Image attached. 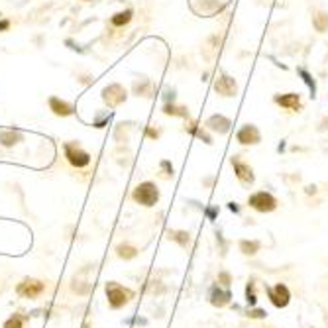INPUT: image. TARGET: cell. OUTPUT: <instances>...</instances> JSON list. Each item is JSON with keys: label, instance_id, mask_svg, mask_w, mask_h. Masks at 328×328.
I'll return each mask as SVG.
<instances>
[{"label": "cell", "instance_id": "6da1fadb", "mask_svg": "<svg viewBox=\"0 0 328 328\" xmlns=\"http://www.w3.org/2000/svg\"><path fill=\"white\" fill-rule=\"evenodd\" d=\"M132 198L138 205H142V207H153L159 201V191H157V187L153 183H142V185H138L134 189Z\"/></svg>", "mask_w": 328, "mask_h": 328}, {"label": "cell", "instance_id": "7a4b0ae2", "mask_svg": "<svg viewBox=\"0 0 328 328\" xmlns=\"http://www.w3.org/2000/svg\"><path fill=\"white\" fill-rule=\"evenodd\" d=\"M106 297H108V303L112 308H120V306H124L134 297V293H132L130 289H124L122 285L110 281L106 285Z\"/></svg>", "mask_w": 328, "mask_h": 328}, {"label": "cell", "instance_id": "3957f363", "mask_svg": "<svg viewBox=\"0 0 328 328\" xmlns=\"http://www.w3.org/2000/svg\"><path fill=\"white\" fill-rule=\"evenodd\" d=\"M45 291V283L44 281H40V279H33V277H26L22 279L18 287H16V293L24 299H35V297H40L42 293Z\"/></svg>", "mask_w": 328, "mask_h": 328}, {"label": "cell", "instance_id": "277c9868", "mask_svg": "<svg viewBox=\"0 0 328 328\" xmlns=\"http://www.w3.org/2000/svg\"><path fill=\"white\" fill-rule=\"evenodd\" d=\"M65 157L73 167H87L90 163V155L77 143H65Z\"/></svg>", "mask_w": 328, "mask_h": 328}, {"label": "cell", "instance_id": "5b68a950", "mask_svg": "<svg viewBox=\"0 0 328 328\" xmlns=\"http://www.w3.org/2000/svg\"><path fill=\"white\" fill-rule=\"evenodd\" d=\"M248 205L252 208H256L258 212H271V210H275V207H277V201H275L274 195H269V193H265V191H260V193H256V195L250 197Z\"/></svg>", "mask_w": 328, "mask_h": 328}, {"label": "cell", "instance_id": "8992f818", "mask_svg": "<svg viewBox=\"0 0 328 328\" xmlns=\"http://www.w3.org/2000/svg\"><path fill=\"white\" fill-rule=\"evenodd\" d=\"M102 99H104L108 108H114V106H118L126 100V90L120 85H110L102 90Z\"/></svg>", "mask_w": 328, "mask_h": 328}, {"label": "cell", "instance_id": "52a82bcc", "mask_svg": "<svg viewBox=\"0 0 328 328\" xmlns=\"http://www.w3.org/2000/svg\"><path fill=\"white\" fill-rule=\"evenodd\" d=\"M214 90L222 95V97H234L236 95V90H238V85H236V81L228 75H220L216 79V83H214Z\"/></svg>", "mask_w": 328, "mask_h": 328}, {"label": "cell", "instance_id": "ba28073f", "mask_svg": "<svg viewBox=\"0 0 328 328\" xmlns=\"http://www.w3.org/2000/svg\"><path fill=\"white\" fill-rule=\"evenodd\" d=\"M267 293H269V299H271V303H274L275 306L283 308V306L289 305V299H291V293H289V289H287V287H285L283 283L275 285L274 289H269Z\"/></svg>", "mask_w": 328, "mask_h": 328}, {"label": "cell", "instance_id": "9c48e42d", "mask_svg": "<svg viewBox=\"0 0 328 328\" xmlns=\"http://www.w3.org/2000/svg\"><path fill=\"white\" fill-rule=\"evenodd\" d=\"M232 165H234V171H236V177L240 179L244 185H252L253 183V171L250 165L242 163L238 157L232 159Z\"/></svg>", "mask_w": 328, "mask_h": 328}, {"label": "cell", "instance_id": "30bf717a", "mask_svg": "<svg viewBox=\"0 0 328 328\" xmlns=\"http://www.w3.org/2000/svg\"><path fill=\"white\" fill-rule=\"evenodd\" d=\"M238 142L244 143V145H253V143L260 142V132L256 126L252 124H246L242 126V130L238 132Z\"/></svg>", "mask_w": 328, "mask_h": 328}, {"label": "cell", "instance_id": "8fae6325", "mask_svg": "<svg viewBox=\"0 0 328 328\" xmlns=\"http://www.w3.org/2000/svg\"><path fill=\"white\" fill-rule=\"evenodd\" d=\"M230 120L226 116H222V114H214V116H210L207 120V128L212 132H218V134H226L230 130Z\"/></svg>", "mask_w": 328, "mask_h": 328}, {"label": "cell", "instance_id": "7c38bea8", "mask_svg": "<svg viewBox=\"0 0 328 328\" xmlns=\"http://www.w3.org/2000/svg\"><path fill=\"white\" fill-rule=\"evenodd\" d=\"M275 102H277L279 106L289 108V110L301 108V99H299V95H295V93H287V95H281V97H275Z\"/></svg>", "mask_w": 328, "mask_h": 328}, {"label": "cell", "instance_id": "4fadbf2b", "mask_svg": "<svg viewBox=\"0 0 328 328\" xmlns=\"http://www.w3.org/2000/svg\"><path fill=\"white\" fill-rule=\"evenodd\" d=\"M49 108L53 110L55 116H71V114H73L71 104H67L65 100L57 99V97H51V99H49Z\"/></svg>", "mask_w": 328, "mask_h": 328}, {"label": "cell", "instance_id": "5bb4252c", "mask_svg": "<svg viewBox=\"0 0 328 328\" xmlns=\"http://www.w3.org/2000/svg\"><path fill=\"white\" fill-rule=\"evenodd\" d=\"M20 140H22V134H20V132H14V130L0 132V143H2V145H6V148L16 145Z\"/></svg>", "mask_w": 328, "mask_h": 328}, {"label": "cell", "instance_id": "9a60e30c", "mask_svg": "<svg viewBox=\"0 0 328 328\" xmlns=\"http://www.w3.org/2000/svg\"><path fill=\"white\" fill-rule=\"evenodd\" d=\"M132 20V10H124V12H118V14H114L112 16V26H116V28H120V26H126V24Z\"/></svg>", "mask_w": 328, "mask_h": 328}, {"label": "cell", "instance_id": "2e32d148", "mask_svg": "<svg viewBox=\"0 0 328 328\" xmlns=\"http://www.w3.org/2000/svg\"><path fill=\"white\" fill-rule=\"evenodd\" d=\"M315 28L317 32H326L328 30V14L326 12H318L315 16Z\"/></svg>", "mask_w": 328, "mask_h": 328}, {"label": "cell", "instance_id": "e0dca14e", "mask_svg": "<svg viewBox=\"0 0 328 328\" xmlns=\"http://www.w3.org/2000/svg\"><path fill=\"white\" fill-rule=\"evenodd\" d=\"M163 112L167 114V116H183V118L189 116L187 108H183V106H173V104H165Z\"/></svg>", "mask_w": 328, "mask_h": 328}, {"label": "cell", "instance_id": "ac0fdd59", "mask_svg": "<svg viewBox=\"0 0 328 328\" xmlns=\"http://www.w3.org/2000/svg\"><path fill=\"white\" fill-rule=\"evenodd\" d=\"M4 328H26V318L22 315H12L6 322H4Z\"/></svg>", "mask_w": 328, "mask_h": 328}, {"label": "cell", "instance_id": "d6986e66", "mask_svg": "<svg viewBox=\"0 0 328 328\" xmlns=\"http://www.w3.org/2000/svg\"><path fill=\"white\" fill-rule=\"evenodd\" d=\"M116 252H118V256L124 258V260H132V258H136L138 250H136V248H132V246H118V248H116Z\"/></svg>", "mask_w": 328, "mask_h": 328}, {"label": "cell", "instance_id": "ffe728a7", "mask_svg": "<svg viewBox=\"0 0 328 328\" xmlns=\"http://www.w3.org/2000/svg\"><path fill=\"white\" fill-rule=\"evenodd\" d=\"M187 130L191 132V134H195L197 138H201V140H205L207 143H210V138H208L207 134H205V130H201L195 122H189V126H187Z\"/></svg>", "mask_w": 328, "mask_h": 328}, {"label": "cell", "instance_id": "44dd1931", "mask_svg": "<svg viewBox=\"0 0 328 328\" xmlns=\"http://www.w3.org/2000/svg\"><path fill=\"white\" fill-rule=\"evenodd\" d=\"M240 248H242V252H244V253L253 256V253L260 250V244H258V242H242Z\"/></svg>", "mask_w": 328, "mask_h": 328}, {"label": "cell", "instance_id": "7402d4cb", "mask_svg": "<svg viewBox=\"0 0 328 328\" xmlns=\"http://www.w3.org/2000/svg\"><path fill=\"white\" fill-rule=\"evenodd\" d=\"M228 299H230L228 293H220V291H214V293H212V305H218V306L226 305V303H228Z\"/></svg>", "mask_w": 328, "mask_h": 328}, {"label": "cell", "instance_id": "603a6c76", "mask_svg": "<svg viewBox=\"0 0 328 328\" xmlns=\"http://www.w3.org/2000/svg\"><path fill=\"white\" fill-rule=\"evenodd\" d=\"M299 73H301V77H303V79H305V83H306V85H308V88H311V90H313V93H315V81H313V79H311V75H308V73H306L305 69H299Z\"/></svg>", "mask_w": 328, "mask_h": 328}, {"label": "cell", "instance_id": "cb8c5ba5", "mask_svg": "<svg viewBox=\"0 0 328 328\" xmlns=\"http://www.w3.org/2000/svg\"><path fill=\"white\" fill-rule=\"evenodd\" d=\"M148 136H150V138H157V132L152 130V128H148Z\"/></svg>", "mask_w": 328, "mask_h": 328}, {"label": "cell", "instance_id": "d4e9b609", "mask_svg": "<svg viewBox=\"0 0 328 328\" xmlns=\"http://www.w3.org/2000/svg\"><path fill=\"white\" fill-rule=\"evenodd\" d=\"M8 26H10V24L4 20V22H0V30H8Z\"/></svg>", "mask_w": 328, "mask_h": 328}, {"label": "cell", "instance_id": "484cf974", "mask_svg": "<svg viewBox=\"0 0 328 328\" xmlns=\"http://www.w3.org/2000/svg\"><path fill=\"white\" fill-rule=\"evenodd\" d=\"M87 2H88V0H87Z\"/></svg>", "mask_w": 328, "mask_h": 328}]
</instances>
